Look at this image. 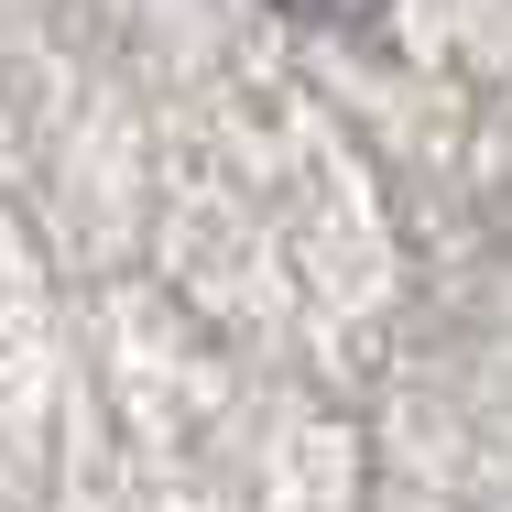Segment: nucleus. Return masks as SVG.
<instances>
[{"instance_id":"f257e3e1","label":"nucleus","mask_w":512,"mask_h":512,"mask_svg":"<svg viewBox=\"0 0 512 512\" xmlns=\"http://www.w3.org/2000/svg\"><path fill=\"white\" fill-rule=\"evenodd\" d=\"M262 11H284V22H316V33H360V22H382L393 0H262Z\"/></svg>"}]
</instances>
